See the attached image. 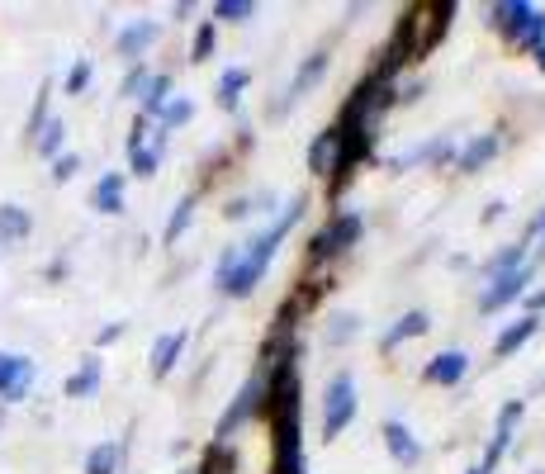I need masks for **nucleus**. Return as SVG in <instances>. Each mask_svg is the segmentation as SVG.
I'll use <instances>...</instances> for the list:
<instances>
[{"label":"nucleus","instance_id":"7ed1b4c3","mask_svg":"<svg viewBox=\"0 0 545 474\" xmlns=\"http://www.w3.org/2000/svg\"><path fill=\"white\" fill-rule=\"evenodd\" d=\"M356 418V380L351 375H332L323 389V437H342Z\"/></svg>","mask_w":545,"mask_h":474},{"label":"nucleus","instance_id":"e433bc0d","mask_svg":"<svg viewBox=\"0 0 545 474\" xmlns=\"http://www.w3.org/2000/svg\"><path fill=\"white\" fill-rule=\"evenodd\" d=\"M503 209H508V204H489V209H484V223H498L503 219Z\"/></svg>","mask_w":545,"mask_h":474},{"label":"nucleus","instance_id":"7c9ffc66","mask_svg":"<svg viewBox=\"0 0 545 474\" xmlns=\"http://www.w3.org/2000/svg\"><path fill=\"white\" fill-rule=\"evenodd\" d=\"M147 81H152V72H147L143 62H138V67H133V72L124 76V86H119V95H124V100H143V91H147Z\"/></svg>","mask_w":545,"mask_h":474},{"label":"nucleus","instance_id":"2f4dec72","mask_svg":"<svg viewBox=\"0 0 545 474\" xmlns=\"http://www.w3.org/2000/svg\"><path fill=\"white\" fill-rule=\"evenodd\" d=\"M91 76H95V67H91V57H81L72 72H67V95H81L86 86H91Z\"/></svg>","mask_w":545,"mask_h":474},{"label":"nucleus","instance_id":"9d476101","mask_svg":"<svg viewBox=\"0 0 545 474\" xmlns=\"http://www.w3.org/2000/svg\"><path fill=\"white\" fill-rule=\"evenodd\" d=\"M465 370H470V356H465V351H436L422 375H427V384H441V389H451V384L465 380Z\"/></svg>","mask_w":545,"mask_h":474},{"label":"nucleus","instance_id":"bb28decb","mask_svg":"<svg viewBox=\"0 0 545 474\" xmlns=\"http://www.w3.org/2000/svg\"><path fill=\"white\" fill-rule=\"evenodd\" d=\"M218 48V24L214 19H204L200 29H195V43H190V62H209Z\"/></svg>","mask_w":545,"mask_h":474},{"label":"nucleus","instance_id":"a211bd4d","mask_svg":"<svg viewBox=\"0 0 545 474\" xmlns=\"http://www.w3.org/2000/svg\"><path fill=\"white\" fill-rule=\"evenodd\" d=\"M162 152H166V133H152V143H143V147H128V166H133V176H157Z\"/></svg>","mask_w":545,"mask_h":474},{"label":"nucleus","instance_id":"4be33fe9","mask_svg":"<svg viewBox=\"0 0 545 474\" xmlns=\"http://www.w3.org/2000/svg\"><path fill=\"white\" fill-rule=\"evenodd\" d=\"M517 266H527V242H512V247H503L498 256H489V261L479 266V275L493 280V275H508V271H517Z\"/></svg>","mask_w":545,"mask_h":474},{"label":"nucleus","instance_id":"c9c22d12","mask_svg":"<svg viewBox=\"0 0 545 474\" xmlns=\"http://www.w3.org/2000/svg\"><path fill=\"white\" fill-rule=\"evenodd\" d=\"M527 309H531V318H536V309H545V290L527 294Z\"/></svg>","mask_w":545,"mask_h":474},{"label":"nucleus","instance_id":"0eeeda50","mask_svg":"<svg viewBox=\"0 0 545 474\" xmlns=\"http://www.w3.org/2000/svg\"><path fill=\"white\" fill-rule=\"evenodd\" d=\"M527 285H531V261L508 275H493L489 290L479 294V313H498V309H508V304H517V299L527 294Z\"/></svg>","mask_w":545,"mask_h":474},{"label":"nucleus","instance_id":"2eb2a0df","mask_svg":"<svg viewBox=\"0 0 545 474\" xmlns=\"http://www.w3.org/2000/svg\"><path fill=\"white\" fill-rule=\"evenodd\" d=\"M498 147H503V138H498V133H479L470 147H460L455 166H460V171H479V166H489L493 157H498Z\"/></svg>","mask_w":545,"mask_h":474},{"label":"nucleus","instance_id":"a878e982","mask_svg":"<svg viewBox=\"0 0 545 474\" xmlns=\"http://www.w3.org/2000/svg\"><path fill=\"white\" fill-rule=\"evenodd\" d=\"M62 143H67V124H62L57 114H48V124L38 128L34 147H38V152H43V157H62Z\"/></svg>","mask_w":545,"mask_h":474},{"label":"nucleus","instance_id":"9b49d317","mask_svg":"<svg viewBox=\"0 0 545 474\" xmlns=\"http://www.w3.org/2000/svg\"><path fill=\"white\" fill-rule=\"evenodd\" d=\"M380 432H384V446H389V456L399 460V465H418V460H422V441L413 437V432H408L399 418H389Z\"/></svg>","mask_w":545,"mask_h":474},{"label":"nucleus","instance_id":"f3484780","mask_svg":"<svg viewBox=\"0 0 545 474\" xmlns=\"http://www.w3.org/2000/svg\"><path fill=\"white\" fill-rule=\"evenodd\" d=\"M100 380H105V361H100V356H86L81 370L67 380V399H91L95 389H100Z\"/></svg>","mask_w":545,"mask_h":474},{"label":"nucleus","instance_id":"72a5a7b5","mask_svg":"<svg viewBox=\"0 0 545 474\" xmlns=\"http://www.w3.org/2000/svg\"><path fill=\"white\" fill-rule=\"evenodd\" d=\"M124 337V323H109L105 332H100V347H109V342H119Z\"/></svg>","mask_w":545,"mask_h":474},{"label":"nucleus","instance_id":"f03ea898","mask_svg":"<svg viewBox=\"0 0 545 474\" xmlns=\"http://www.w3.org/2000/svg\"><path fill=\"white\" fill-rule=\"evenodd\" d=\"M493 24H503V34L517 43V48H541L545 43V10L527 5V0H508V5H493Z\"/></svg>","mask_w":545,"mask_h":474},{"label":"nucleus","instance_id":"4468645a","mask_svg":"<svg viewBox=\"0 0 545 474\" xmlns=\"http://www.w3.org/2000/svg\"><path fill=\"white\" fill-rule=\"evenodd\" d=\"M181 351H185V332H162V337L152 342V375L166 380V375L176 370V361H181Z\"/></svg>","mask_w":545,"mask_h":474},{"label":"nucleus","instance_id":"393cba45","mask_svg":"<svg viewBox=\"0 0 545 474\" xmlns=\"http://www.w3.org/2000/svg\"><path fill=\"white\" fill-rule=\"evenodd\" d=\"M166 100H171V76L157 72L152 81H147V91H143V119H157V114L166 110Z\"/></svg>","mask_w":545,"mask_h":474},{"label":"nucleus","instance_id":"f8f14e48","mask_svg":"<svg viewBox=\"0 0 545 474\" xmlns=\"http://www.w3.org/2000/svg\"><path fill=\"white\" fill-rule=\"evenodd\" d=\"M536 332H541V318L522 313L517 323H508V328L498 332V342H493V356H498V361H508L512 351H522V347L531 342V337H536Z\"/></svg>","mask_w":545,"mask_h":474},{"label":"nucleus","instance_id":"6ab92c4d","mask_svg":"<svg viewBox=\"0 0 545 474\" xmlns=\"http://www.w3.org/2000/svg\"><path fill=\"white\" fill-rule=\"evenodd\" d=\"M247 86H252V72H247V67H228V72L218 76V105H223V110H237Z\"/></svg>","mask_w":545,"mask_h":474},{"label":"nucleus","instance_id":"6e6552de","mask_svg":"<svg viewBox=\"0 0 545 474\" xmlns=\"http://www.w3.org/2000/svg\"><path fill=\"white\" fill-rule=\"evenodd\" d=\"M34 361L29 356H15V351H0V399L19 403L29 389H34Z\"/></svg>","mask_w":545,"mask_h":474},{"label":"nucleus","instance_id":"dca6fc26","mask_svg":"<svg viewBox=\"0 0 545 474\" xmlns=\"http://www.w3.org/2000/svg\"><path fill=\"white\" fill-rule=\"evenodd\" d=\"M29 233H34L29 209H19V204H0V247H15V242H24Z\"/></svg>","mask_w":545,"mask_h":474},{"label":"nucleus","instance_id":"cd10ccee","mask_svg":"<svg viewBox=\"0 0 545 474\" xmlns=\"http://www.w3.org/2000/svg\"><path fill=\"white\" fill-rule=\"evenodd\" d=\"M256 15L252 0H214V24L218 19H228V24H247Z\"/></svg>","mask_w":545,"mask_h":474},{"label":"nucleus","instance_id":"f704fd0d","mask_svg":"<svg viewBox=\"0 0 545 474\" xmlns=\"http://www.w3.org/2000/svg\"><path fill=\"white\" fill-rule=\"evenodd\" d=\"M247 214H252V204H247V200H233V204H228V219H247Z\"/></svg>","mask_w":545,"mask_h":474},{"label":"nucleus","instance_id":"c756f323","mask_svg":"<svg viewBox=\"0 0 545 474\" xmlns=\"http://www.w3.org/2000/svg\"><path fill=\"white\" fill-rule=\"evenodd\" d=\"M351 337H356V313H332V318H327V342L342 347Z\"/></svg>","mask_w":545,"mask_h":474},{"label":"nucleus","instance_id":"ddd939ff","mask_svg":"<svg viewBox=\"0 0 545 474\" xmlns=\"http://www.w3.org/2000/svg\"><path fill=\"white\" fill-rule=\"evenodd\" d=\"M91 204L100 214H124V171H105L91 190Z\"/></svg>","mask_w":545,"mask_h":474},{"label":"nucleus","instance_id":"f257e3e1","mask_svg":"<svg viewBox=\"0 0 545 474\" xmlns=\"http://www.w3.org/2000/svg\"><path fill=\"white\" fill-rule=\"evenodd\" d=\"M304 195H294L285 209H280V219L266 228V233H256L252 242H242V252H237V266H233V275H228V285H223V294L228 299H247V294L266 280V271H271V261H275V252H280V242H285V233H290L294 223L304 219Z\"/></svg>","mask_w":545,"mask_h":474},{"label":"nucleus","instance_id":"473e14b6","mask_svg":"<svg viewBox=\"0 0 545 474\" xmlns=\"http://www.w3.org/2000/svg\"><path fill=\"white\" fill-rule=\"evenodd\" d=\"M76 166H81V157H76V152H62V157H53V181H57V185L72 181Z\"/></svg>","mask_w":545,"mask_h":474},{"label":"nucleus","instance_id":"39448f33","mask_svg":"<svg viewBox=\"0 0 545 474\" xmlns=\"http://www.w3.org/2000/svg\"><path fill=\"white\" fill-rule=\"evenodd\" d=\"M356 237H361V214H337V219L327 223L323 233H313V242H309V256L313 261H323V256H342V252H351L356 247Z\"/></svg>","mask_w":545,"mask_h":474},{"label":"nucleus","instance_id":"5701e85b","mask_svg":"<svg viewBox=\"0 0 545 474\" xmlns=\"http://www.w3.org/2000/svg\"><path fill=\"white\" fill-rule=\"evenodd\" d=\"M119 460H124V446L119 441H100L86 456V474H119Z\"/></svg>","mask_w":545,"mask_h":474},{"label":"nucleus","instance_id":"aec40b11","mask_svg":"<svg viewBox=\"0 0 545 474\" xmlns=\"http://www.w3.org/2000/svg\"><path fill=\"white\" fill-rule=\"evenodd\" d=\"M332 166H337V133L323 128V133L313 138V147H309V171L313 176H332Z\"/></svg>","mask_w":545,"mask_h":474},{"label":"nucleus","instance_id":"423d86ee","mask_svg":"<svg viewBox=\"0 0 545 474\" xmlns=\"http://www.w3.org/2000/svg\"><path fill=\"white\" fill-rule=\"evenodd\" d=\"M522 413H527V403L522 399H512L503 413H498V422H493V437L489 446H484V460L474 465V474H493V465L508 456V446H512V432H517V422H522Z\"/></svg>","mask_w":545,"mask_h":474},{"label":"nucleus","instance_id":"412c9836","mask_svg":"<svg viewBox=\"0 0 545 474\" xmlns=\"http://www.w3.org/2000/svg\"><path fill=\"white\" fill-rule=\"evenodd\" d=\"M427 328H432V318H427V313H422V309L403 313L399 323L389 328V337H384V351H389V347H399V342H413V337H422V332H427Z\"/></svg>","mask_w":545,"mask_h":474},{"label":"nucleus","instance_id":"1a4fd4ad","mask_svg":"<svg viewBox=\"0 0 545 474\" xmlns=\"http://www.w3.org/2000/svg\"><path fill=\"white\" fill-rule=\"evenodd\" d=\"M162 38V24H152V19H138V24H124L119 29V38H114V48H119V57H128V62H143V53Z\"/></svg>","mask_w":545,"mask_h":474},{"label":"nucleus","instance_id":"b1692460","mask_svg":"<svg viewBox=\"0 0 545 474\" xmlns=\"http://www.w3.org/2000/svg\"><path fill=\"white\" fill-rule=\"evenodd\" d=\"M195 204H200V195H195V190H190V195H181V204H176V209H171V219H166V247H176V237L185 233V228H190V219H195Z\"/></svg>","mask_w":545,"mask_h":474},{"label":"nucleus","instance_id":"20e7f679","mask_svg":"<svg viewBox=\"0 0 545 474\" xmlns=\"http://www.w3.org/2000/svg\"><path fill=\"white\" fill-rule=\"evenodd\" d=\"M327 67H332V53H327V48H313V53L299 62V72H294V81L285 86V95L275 100V114L294 110V105H299V100H304L309 91H318V86L327 81Z\"/></svg>","mask_w":545,"mask_h":474},{"label":"nucleus","instance_id":"c85d7f7f","mask_svg":"<svg viewBox=\"0 0 545 474\" xmlns=\"http://www.w3.org/2000/svg\"><path fill=\"white\" fill-rule=\"evenodd\" d=\"M157 119H162V128H181V124H190V119H195V100H166V110L157 114Z\"/></svg>","mask_w":545,"mask_h":474},{"label":"nucleus","instance_id":"4c0bfd02","mask_svg":"<svg viewBox=\"0 0 545 474\" xmlns=\"http://www.w3.org/2000/svg\"><path fill=\"white\" fill-rule=\"evenodd\" d=\"M536 67H541V72H545V43H541V48H536Z\"/></svg>","mask_w":545,"mask_h":474}]
</instances>
